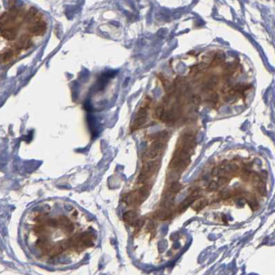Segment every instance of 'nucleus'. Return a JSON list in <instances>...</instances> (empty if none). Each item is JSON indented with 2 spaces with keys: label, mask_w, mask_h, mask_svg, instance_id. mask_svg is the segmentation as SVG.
<instances>
[{
  "label": "nucleus",
  "mask_w": 275,
  "mask_h": 275,
  "mask_svg": "<svg viewBox=\"0 0 275 275\" xmlns=\"http://www.w3.org/2000/svg\"><path fill=\"white\" fill-rule=\"evenodd\" d=\"M201 196V190H196L191 194L190 196H188V197L186 198L183 202L180 203L179 209L181 212H183L188 208L189 205H191L194 201H195L196 199H198Z\"/></svg>",
  "instance_id": "1"
},
{
  "label": "nucleus",
  "mask_w": 275,
  "mask_h": 275,
  "mask_svg": "<svg viewBox=\"0 0 275 275\" xmlns=\"http://www.w3.org/2000/svg\"><path fill=\"white\" fill-rule=\"evenodd\" d=\"M172 215V211L170 209L166 208L163 210H158L154 212V219L160 221H166L170 218Z\"/></svg>",
  "instance_id": "2"
},
{
  "label": "nucleus",
  "mask_w": 275,
  "mask_h": 275,
  "mask_svg": "<svg viewBox=\"0 0 275 275\" xmlns=\"http://www.w3.org/2000/svg\"><path fill=\"white\" fill-rule=\"evenodd\" d=\"M137 214L136 212L133 211H128L126 212L123 215V219L126 222L128 223L130 225L134 226L137 221Z\"/></svg>",
  "instance_id": "3"
},
{
  "label": "nucleus",
  "mask_w": 275,
  "mask_h": 275,
  "mask_svg": "<svg viewBox=\"0 0 275 275\" xmlns=\"http://www.w3.org/2000/svg\"><path fill=\"white\" fill-rule=\"evenodd\" d=\"M208 203V202L206 199H196L195 201H194L193 202L192 207H193V208L194 210H196V211H199V210H202L203 208L206 206Z\"/></svg>",
  "instance_id": "4"
},
{
  "label": "nucleus",
  "mask_w": 275,
  "mask_h": 275,
  "mask_svg": "<svg viewBox=\"0 0 275 275\" xmlns=\"http://www.w3.org/2000/svg\"><path fill=\"white\" fill-rule=\"evenodd\" d=\"M148 196H149L148 188H147L146 187H143V188L140 189L139 192L138 203H143L145 199H146Z\"/></svg>",
  "instance_id": "5"
},
{
  "label": "nucleus",
  "mask_w": 275,
  "mask_h": 275,
  "mask_svg": "<svg viewBox=\"0 0 275 275\" xmlns=\"http://www.w3.org/2000/svg\"><path fill=\"white\" fill-rule=\"evenodd\" d=\"M174 198H175V196L173 195V193H168L163 199V202H162L163 206L166 208H168L170 205H172L173 202H174Z\"/></svg>",
  "instance_id": "6"
},
{
  "label": "nucleus",
  "mask_w": 275,
  "mask_h": 275,
  "mask_svg": "<svg viewBox=\"0 0 275 275\" xmlns=\"http://www.w3.org/2000/svg\"><path fill=\"white\" fill-rule=\"evenodd\" d=\"M181 188H182V186L181 184L179 183L178 181H174L172 184H171L170 188V193H172L173 194L178 193L180 190H181Z\"/></svg>",
  "instance_id": "7"
},
{
  "label": "nucleus",
  "mask_w": 275,
  "mask_h": 275,
  "mask_svg": "<svg viewBox=\"0 0 275 275\" xmlns=\"http://www.w3.org/2000/svg\"><path fill=\"white\" fill-rule=\"evenodd\" d=\"M156 163H154V161H148V162L145 165V172L150 173L154 172L156 170Z\"/></svg>",
  "instance_id": "8"
},
{
  "label": "nucleus",
  "mask_w": 275,
  "mask_h": 275,
  "mask_svg": "<svg viewBox=\"0 0 275 275\" xmlns=\"http://www.w3.org/2000/svg\"><path fill=\"white\" fill-rule=\"evenodd\" d=\"M158 150L152 147L151 148H150L147 152V156L150 159H154L157 156L158 154Z\"/></svg>",
  "instance_id": "9"
},
{
  "label": "nucleus",
  "mask_w": 275,
  "mask_h": 275,
  "mask_svg": "<svg viewBox=\"0 0 275 275\" xmlns=\"http://www.w3.org/2000/svg\"><path fill=\"white\" fill-rule=\"evenodd\" d=\"M258 191L260 193L261 195H265L266 194V188H265V184L263 181L259 182L258 184Z\"/></svg>",
  "instance_id": "10"
},
{
  "label": "nucleus",
  "mask_w": 275,
  "mask_h": 275,
  "mask_svg": "<svg viewBox=\"0 0 275 275\" xmlns=\"http://www.w3.org/2000/svg\"><path fill=\"white\" fill-rule=\"evenodd\" d=\"M225 170L227 172H235L238 170V166L235 164H228V165L226 166Z\"/></svg>",
  "instance_id": "11"
},
{
  "label": "nucleus",
  "mask_w": 275,
  "mask_h": 275,
  "mask_svg": "<svg viewBox=\"0 0 275 275\" xmlns=\"http://www.w3.org/2000/svg\"><path fill=\"white\" fill-rule=\"evenodd\" d=\"M148 178V175H147V172H142L141 174L139 175L137 181L139 183H144V182Z\"/></svg>",
  "instance_id": "12"
},
{
  "label": "nucleus",
  "mask_w": 275,
  "mask_h": 275,
  "mask_svg": "<svg viewBox=\"0 0 275 275\" xmlns=\"http://www.w3.org/2000/svg\"><path fill=\"white\" fill-rule=\"evenodd\" d=\"M218 184H217V182L215 181H212L208 185V190L210 191H214L217 190V188H218Z\"/></svg>",
  "instance_id": "13"
},
{
  "label": "nucleus",
  "mask_w": 275,
  "mask_h": 275,
  "mask_svg": "<svg viewBox=\"0 0 275 275\" xmlns=\"http://www.w3.org/2000/svg\"><path fill=\"white\" fill-rule=\"evenodd\" d=\"M163 146V144L159 140L154 141V142L152 143V147L154 148L157 149V150H158V151H159V150H161V148H162Z\"/></svg>",
  "instance_id": "14"
},
{
  "label": "nucleus",
  "mask_w": 275,
  "mask_h": 275,
  "mask_svg": "<svg viewBox=\"0 0 275 275\" xmlns=\"http://www.w3.org/2000/svg\"><path fill=\"white\" fill-rule=\"evenodd\" d=\"M144 223H145L144 219H139V220H137V221H136V223H135V226H135L136 230H139L141 228H142V226H144Z\"/></svg>",
  "instance_id": "15"
},
{
  "label": "nucleus",
  "mask_w": 275,
  "mask_h": 275,
  "mask_svg": "<svg viewBox=\"0 0 275 275\" xmlns=\"http://www.w3.org/2000/svg\"><path fill=\"white\" fill-rule=\"evenodd\" d=\"M228 179H226V177H220V178H219V179H218V181H217V184H218V186H224V185H226V184H227L228 183Z\"/></svg>",
  "instance_id": "16"
},
{
  "label": "nucleus",
  "mask_w": 275,
  "mask_h": 275,
  "mask_svg": "<svg viewBox=\"0 0 275 275\" xmlns=\"http://www.w3.org/2000/svg\"><path fill=\"white\" fill-rule=\"evenodd\" d=\"M221 196L223 199H229L230 197L231 194L229 190H224L221 193Z\"/></svg>",
  "instance_id": "17"
},
{
  "label": "nucleus",
  "mask_w": 275,
  "mask_h": 275,
  "mask_svg": "<svg viewBox=\"0 0 275 275\" xmlns=\"http://www.w3.org/2000/svg\"><path fill=\"white\" fill-rule=\"evenodd\" d=\"M47 223L48 225L50 226H52V227H56V226L58 225V221L55 220V219H50L47 221Z\"/></svg>",
  "instance_id": "18"
},
{
  "label": "nucleus",
  "mask_w": 275,
  "mask_h": 275,
  "mask_svg": "<svg viewBox=\"0 0 275 275\" xmlns=\"http://www.w3.org/2000/svg\"><path fill=\"white\" fill-rule=\"evenodd\" d=\"M219 173V169L218 168H214L212 171V176H217V175H218Z\"/></svg>",
  "instance_id": "19"
}]
</instances>
